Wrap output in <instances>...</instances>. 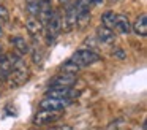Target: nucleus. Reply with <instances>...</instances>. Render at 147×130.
Here are the masks:
<instances>
[{
  "instance_id": "19",
  "label": "nucleus",
  "mask_w": 147,
  "mask_h": 130,
  "mask_svg": "<svg viewBox=\"0 0 147 130\" xmlns=\"http://www.w3.org/2000/svg\"><path fill=\"white\" fill-rule=\"evenodd\" d=\"M123 124H125L123 119H115L114 122H111L108 127H106V130H120Z\"/></svg>"
},
{
  "instance_id": "7",
  "label": "nucleus",
  "mask_w": 147,
  "mask_h": 130,
  "mask_svg": "<svg viewBox=\"0 0 147 130\" xmlns=\"http://www.w3.org/2000/svg\"><path fill=\"white\" fill-rule=\"evenodd\" d=\"M78 92L73 91V87H49L46 91V97L52 98H68L73 100V97H76Z\"/></svg>"
},
{
  "instance_id": "8",
  "label": "nucleus",
  "mask_w": 147,
  "mask_h": 130,
  "mask_svg": "<svg viewBox=\"0 0 147 130\" xmlns=\"http://www.w3.org/2000/svg\"><path fill=\"white\" fill-rule=\"evenodd\" d=\"M26 29H27V32H29L30 37H36V35H40L43 30H45V25L41 24V21H40L38 18L29 16L27 21H26Z\"/></svg>"
},
{
  "instance_id": "1",
  "label": "nucleus",
  "mask_w": 147,
  "mask_h": 130,
  "mask_svg": "<svg viewBox=\"0 0 147 130\" xmlns=\"http://www.w3.org/2000/svg\"><path fill=\"white\" fill-rule=\"evenodd\" d=\"M71 62H74L79 68H84V67H89V65H93L100 60V56L95 52L93 49H79L70 57Z\"/></svg>"
},
{
  "instance_id": "20",
  "label": "nucleus",
  "mask_w": 147,
  "mask_h": 130,
  "mask_svg": "<svg viewBox=\"0 0 147 130\" xmlns=\"http://www.w3.org/2000/svg\"><path fill=\"white\" fill-rule=\"evenodd\" d=\"M112 56L117 57V59H120V60H123V59H127V51H123L122 48H114Z\"/></svg>"
},
{
  "instance_id": "23",
  "label": "nucleus",
  "mask_w": 147,
  "mask_h": 130,
  "mask_svg": "<svg viewBox=\"0 0 147 130\" xmlns=\"http://www.w3.org/2000/svg\"><path fill=\"white\" fill-rule=\"evenodd\" d=\"M103 2H105V0H92V3H95V5H101Z\"/></svg>"
},
{
  "instance_id": "3",
  "label": "nucleus",
  "mask_w": 147,
  "mask_h": 130,
  "mask_svg": "<svg viewBox=\"0 0 147 130\" xmlns=\"http://www.w3.org/2000/svg\"><path fill=\"white\" fill-rule=\"evenodd\" d=\"M73 103V100L68 98H52V97H45L40 101V110H48V111H63L67 106Z\"/></svg>"
},
{
  "instance_id": "2",
  "label": "nucleus",
  "mask_w": 147,
  "mask_h": 130,
  "mask_svg": "<svg viewBox=\"0 0 147 130\" xmlns=\"http://www.w3.org/2000/svg\"><path fill=\"white\" fill-rule=\"evenodd\" d=\"M62 21V30L63 32H71L73 29H76L78 25V10H76V2L71 3L70 6H67L63 11V18H60Z\"/></svg>"
},
{
  "instance_id": "24",
  "label": "nucleus",
  "mask_w": 147,
  "mask_h": 130,
  "mask_svg": "<svg viewBox=\"0 0 147 130\" xmlns=\"http://www.w3.org/2000/svg\"><path fill=\"white\" fill-rule=\"evenodd\" d=\"M2 35H3V25L0 24V37H2Z\"/></svg>"
},
{
  "instance_id": "15",
  "label": "nucleus",
  "mask_w": 147,
  "mask_h": 130,
  "mask_svg": "<svg viewBox=\"0 0 147 130\" xmlns=\"http://www.w3.org/2000/svg\"><path fill=\"white\" fill-rule=\"evenodd\" d=\"M40 6H41V2H40V0H29V2H27V5H26V10H27V13H29V16L38 18Z\"/></svg>"
},
{
  "instance_id": "5",
  "label": "nucleus",
  "mask_w": 147,
  "mask_h": 130,
  "mask_svg": "<svg viewBox=\"0 0 147 130\" xmlns=\"http://www.w3.org/2000/svg\"><path fill=\"white\" fill-rule=\"evenodd\" d=\"M60 117V111H48V110H40L38 113L33 116V124L35 125H49L59 120Z\"/></svg>"
},
{
  "instance_id": "12",
  "label": "nucleus",
  "mask_w": 147,
  "mask_h": 130,
  "mask_svg": "<svg viewBox=\"0 0 147 130\" xmlns=\"http://www.w3.org/2000/svg\"><path fill=\"white\" fill-rule=\"evenodd\" d=\"M114 29H117V30L120 32V33H123V35H128L131 32L130 19H128L125 14H117L115 16V27Z\"/></svg>"
},
{
  "instance_id": "13",
  "label": "nucleus",
  "mask_w": 147,
  "mask_h": 130,
  "mask_svg": "<svg viewBox=\"0 0 147 130\" xmlns=\"http://www.w3.org/2000/svg\"><path fill=\"white\" fill-rule=\"evenodd\" d=\"M54 8L51 6V3H41L40 6V14H38V19L41 21L43 25H46L52 18H54Z\"/></svg>"
},
{
  "instance_id": "11",
  "label": "nucleus",
  "mask_w": 147,
  "mask_h": 130,
  "mask_svg": "<svg viewBox=\"0 0 147 130\" xmlns=\"http://www.w3.org/2000/svg\"><path fill=\"white\" fill-rule=\"evenodd\" d=\"M11 44H13V48L18 51V54H21V56L30 54V44L26 41L24 37H13L11 38Z\"/></svg>"
},
{
  "instance_id": "25",
  "label": "nucleus",
  "mask_w": 147,
  "mask_h": 130,
  "mask_svg": "<svg viewBox=\"0 0 147 130\" xmlns=\"http://www.w3.org/2000/svg\"><path fill=\"white\" fill-rule=\"evenodd\" d=\"M41 3H51V0H40Z\"/></svg>"
},
{
  "instance_id": "18",
  "label": "nucleus",
  "mask_w": 147,
  "mask_h": 130,
  "mask_svg": "<svg viewBox=\"0 0 147 130\" xmlns=\"http://www.w3.org/2000/svg\"><path fill=\"white\" fill-rule=\"evenodd\" d=\"M30 52H32V60L33 63H41L43 60V51L41 49H30Z\"/></svg>"
},
{
  "instance_id": "21",
  "label": "nucleus",
  "mask_w": 147,
  "mask_h": 130,
  "mask_svg": "<svg viewBox=\"0 0 147 130\" xmlns=\"http://www.w3.org/2000/svg\"><path fill=\"white\" fill-rule=\"evenodd\" d=\"M46 43L48 44H52V43H55V38H57V35H54V33H51V32H48L46 30Z\"/></svg>"
},
{
  "instance_id": "4",
  "label": "nucleus",
  "mask_w": 147,
  "mask_h": 130,
  "mask_svg": "<svg viewBox=\"0 0 147 130\" xmlns=\"http://www.w3.org/2000/svg\"><path fill=\"white\" fill-rule=\"evenodd\" d=\"M29 76H30V73L27 68H13V71L5 78V81L8 82L10 87H19L24 82H27Z\"/></svg>"
},
{
  "instance_id": "16",
  "label": "nucleus",
  "mask_w": 147,
  "mask_h": 130,
  "mask_svg": "<svg viewBox=\"0 0 147 130\" xmlns=\"http://www.w3.org/2000/svg\"><path fill=\"white\" fill-rule=\"evenodd\" d=\"M60 70H62L63 73H71V75H76V73L79 71L81 68H79V67H78L74 62H71V60L68 59L67 62H63V65L60 67Z\"/></svg>"
},
{
  "instance_id": "9",
  "label": "nucleus",
  "mask_w": 147,
  "mask_h": 130,
  "mask_svg": "<svg viewBox=\"0 0 147 130\" xmlns=\"http://www.w3.org/2000/svg\"><path fill=\"white\" fill-rule=\"evenodd\" d=\"M96 40L101 41V43H106V44H112L115 41V33L111 29L105 27V25H100L96 29Z\"/></svg>"
},
{
  "instance_id": "14",
  "label": "nucleus",
  "mask_w": 147,
  "mask_h": 130,
  "mask_svg": "<svg viewBox=\"0 0 147 130\" xmlns=\"http://www.w3.org/2000/svg\"><path fill=\"white\" fill-rule=\"evenodd\" d=\"M115 13L114 11H105L101 14V24L105 25V27L111 29V30H114L115 27Z\"/></svg>"
},
{
  "instance_id": "10",
  "label": "nucleus",
  "mask_w": 147,
  "mask_h": 130,
  "mask_svg": "<svg viewBox=\"0 0 147 130\" xmlns=\"http://www.w3.org/2000/svg\"><path fill=\"white\" fill-rule=\"evenodd\" d=\"M131 32H134L139 37H146L147 35V14H141L136 21L131 24Z\"/></svg>"
},
{
  "instance_id": "17",
  "label": "nucleus",
  "mask_w": 147,
  "mask_h": 130,
  "mask_svg": "<svg viewBox=\"0 0 147 130\" xmlns=\"http://www.w3.org/2000/svg\"><path fill=\"white\" fill-rule=\"evenodd\" d=\"M8 21H10V13H8L7 6L0 5V24H5Z\"/></svg>"
},
{
  "instance_id": "22",
  "label": "nucleus",
  "mask_w": 147,
  "mask_h": 130,
  "mask_svg": "<svg viewBox=\"0 0 147 130\" xmlns=\"http://www.w3.org/2000/svg\"><path fill=\"white\" fill-rule=\"evenodd\" d=\"M59 3L63 5V8H67V6H70L71 3H74V2H71V0H59Z\"/></svg>"
},
{
  "instance_id": "6",
  "label": "nucleus",
  "mask_w": 147,
  "mask_h": 130,
  "mask_svg": "<svg viewBox=\"0 0 147 130\" xmlns=\"http://www.w3.org/2000/svg\"><path fill=\"white\" fill-rule=\"evenodd\" d=\"M76 81H78L76 75L63 73V75H57L55 78H52L51 82H49V87H73L76 84Z\"/></svg>"
}]
</instances>
